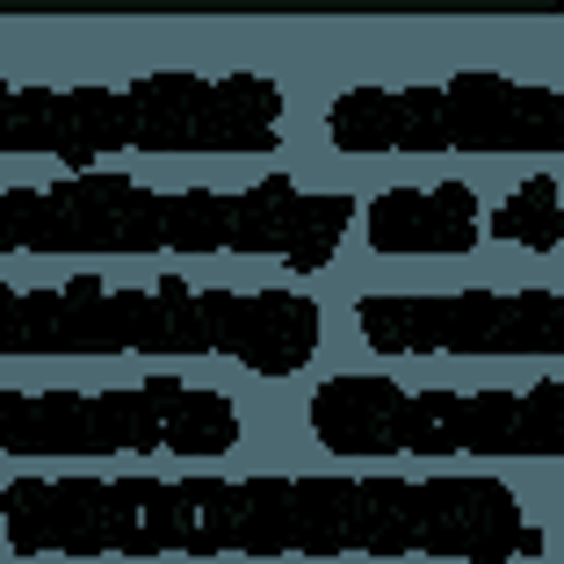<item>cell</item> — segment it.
I'll return each mask as SVG.
<instances>
[{
  "mask_svg": "<svg viewBox=\"0 0 564 564\" xmlns=\"http://www.w3.org/2000/svg\"><path fill=\"white\" fill-rule=\"evenodd\" d=\"M297 160L282 73L152 66L117 80L0 73V166H275Z\"/></svg>",
  "mask_w": 564,
  "mask_h": 564,
  "instance_id": "obj_4",
  "label": "cell"
},
{
  "mask_svg": "<svg viewBox=\"0 0 564 564\" xmlns=\"http://www.w3.org/2000/svg\"><path fill=\"white\" fill-rule=\"evenodd\" d=\"M355 182L304 160L160 182L138 166H44L0 182V261H182L326 282L355 261Z\"/></svg>",
  "mask_w": 564,
  "mask_h": 564,
  "instance_id": "obj_2",
  "label": "cell"
},
{
  "mask_svg": "<svg viewBox=\"0 0 564 564\" xmlns=\"http://www.w3.org/2000/svg\"><path fill=\"white\" fill-rule=\"evenodd\" d=\"M355 253L369 268H464V261H543L564 253V174L529 160L514 182L434 174V182H355Z\"/></svg>",
  "mask_w": 564,
  "mask_h": 564,
  "instance_id": "obj_9",
  "label": "cell"
},
{
  "mask_svg": "<svg viewBox=\"0 0 564 564\" xmlns=\"http://www.w3.org/2000/svg\"><path fill=\"white\" fill-rule=\"evenodd\" d=\"M261 456L312 464H564V369L521 383H413L383 362H318L261 391Z\"/></svg>",
  "mask_w": 564,
  "mask_h": 564,
  "instance_id": "obj_5",
  "label": "cell"
},
{
  "mask_svg": "<svg viewBox=\"0 0 564 564\" xmlns=\"http://www.w3.org/2000/svg\"><path fill=\"white\" fill-rule=\"evenodd\" d=\"M312 160L326 166L564 160V80L557 73L464 66V73H420V80L333 87L312 109Z\"/></svg>",
  "mask_w": 564,
  "mask_h": 564,
  "instance_id": "obj_7",
  "label": "cell"
},
{
  "mask_svg": "<svg viewBox=\"0 0 564 564\" xmlns=\"http://www.w3.org/2000/svg\"><path fill=\"white\" fill-rule=\"evenodd\" d=\"M333 362L326 282L188 275L160 261H44L0 275V369H203L253 391Z\"/></svg>",
  "mask_w": 564,
  "mask_h": 564,
  "instance_id": "obj_3",
  "label": "cell"
},
{
  "mask_svg": "<svg viewBox=\"0 0 564 564\" xmlns=\"http://www.w3.org/2000/svg\"><path fill=\"white\" fill-rule=\"evenodd\" d=\"M261 391L203 369H131L123 383H0L8 464H232L261 456Z\"/></svg>",
  "mask_w": 564,
  "mask_h": 564,
  "instance_id": "obj_6",
  "label": "cell"
},
{
  "mask_svg": "<svg viewBox=\"0 0 564 564\" xmlns=\"http://www.w3.org/2000/svg\"><path fill=\"white\" fill-rule=\"evenodd\" d=\"M333 355L383 369H564V282H362L326 275Z\"/></svg>",
  "mask_w": 564,
  "mask_h": 564,
  "instance_id": "obj_8",
  "label": "cell"
},
{
  "mask_svg": "<svg viewBox=\"0 0 564 564\" xmlns=\"http://www.w3.org/2000/svg\"><path fill=\"white\" fill-rule=\"evenodd\" d=\"M0 557L66 564H557V507L507 464H8Z\"/></svg>",
  "mask_w": 564,
  "mask_h": 564,
  "instance_id": "obj_1",
  "label": "cell"
}]
</instances>
